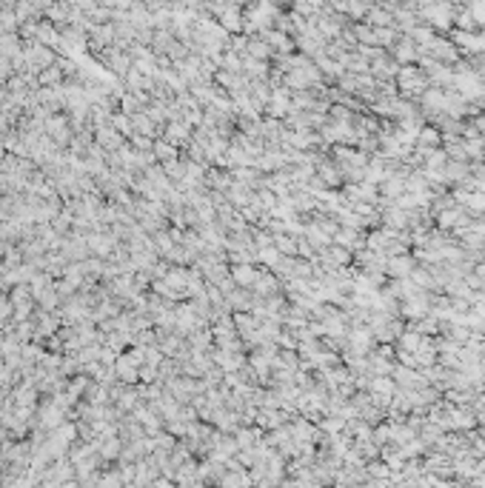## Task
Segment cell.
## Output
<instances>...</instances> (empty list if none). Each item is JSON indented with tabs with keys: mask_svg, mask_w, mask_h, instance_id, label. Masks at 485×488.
Returning a JSON list of instances; mask_svg holds the SVG:
<instances>
[{
	"mask_svg": "<svg viewBox=\"0 0 485 488\" xmlns=\"http://www.w3.org/2000/svg\"><path fill=\"white\" fill-rule=\"evenodd\" d=\"M391 272H394V275H408V272H411V263H408V260H394V263H391Z\"/></svg>",
	"mask_w": 485,
	"mask_h": 488,
	"instance_id": "obj_1",
	"label": "cell"
},
{
	"mask_svg": "<svg viewBox=\"0 0 485 488\" xmlns=\"http://www.w3.org/2000/svg\"><path fill=\"white\" fill-rule=\"evenodd\" d=\"M437 140H439V138H437V131H431V128H428V131H423V135H420V143H423V146H425V143H431V146H434Z\"/></svg>",
	"mask_w": 485,
	"mask_h": 488,
	"instance_id": "obj_2",
	"label": "cell"
}]
</instances>
